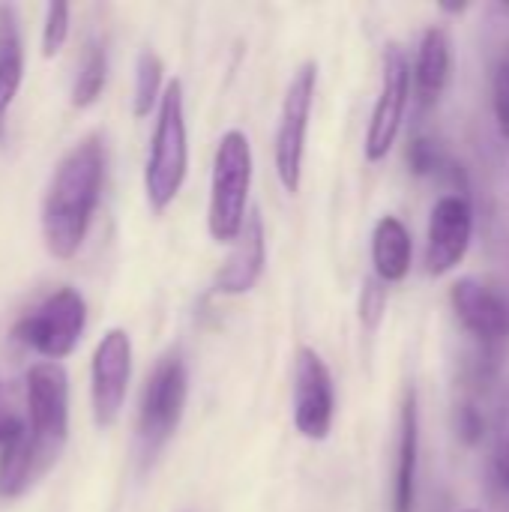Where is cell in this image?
<instances>
[{"label": "cell", "instance_id": "19", "mask_svg": "<svg viewBox=\"0 0 509 512\" xmlns=\"http://www.w3.org/2000/svg\"><path fill=\"white\" fill-rule=\"evenodd\" d=\"M165 63L156 51L144 48L135 63V93H132V111L135 117H147L165 93Z\"/></svg>", "mask_w": 509, "mask_h": 512}, {"label": "cell", "instance_id": "15", "mask_svg": "<svg viewBox=\"0 0 509 512\" xmlns=\"http://www.w3.org/2000/svg\"><path fill=\"white\" fill-rule=\"evenodd\" d=\"M453 72V42L444 27H429L417 48L414 63V87L423 108H432L441 102Z\"/></svg>", "mask_w": 509, "mask_h": 512}, {"label": "cell", "instance_id": "25", "mask_svg": "<svg viewBox=\"0 0 509 512\" xmlns=\"http://www.w3.org/2000/svg\"><path fill=\"white\" fill-rule=\"evenodd\" d=\"M21 429H24V420H21L18 411L12 408L9 393H6V387H3V381H0V450H3Z\"/></svg>", "mask_w": 509, "mask_h": 512}, {"label": "cell", "instance_id": "3", "mask_svg": "<svg viewBox=\"0 0 509 512\" xmlns=\"http://www.w3.org/2000/svg\"><path fill=\"white\" fill-rule=\"evenodd\" d=\"M27 420L24 441L39 480L57 465L69 435V381L57 363H36L24 381Z\"/></svg>", "mask_w": 509, "mask_h": 512}, {"label": "cell", "instance_id": "16", "mask_svg": "<svg viewBox=\"0 0 509 512\" xmlns=\"http://www.w3.org/2000/svg\"><path fill=\"white\" fill-rule=\"evenodd\" d=\"M24 78V39L18 27V12L9 3H0V144L6 141L9 108L21 90Z\"/></svg>", "mask_w": 509, "mask_h": 512}, {"label": "cell", "instance_id": "11", "mask_svg": "<svg viewBox=\"0 0 509 512\" xmlns=\"http://www.w3.org/2000/svg\"><path fill=\"white\" fill-rule=\"evenodd\" d=\"M474 237V210L465 195H444L432 207L426 231V270L447 276L462 264Z\"/></svg>", "mask_w": 509, "mask_h": 512}, {"label": "cell", "instance_id": "21", "mask_svg": "<svg viewBox=\"0 0 509 512\" xmlns=\"http://www.w3.org/2000/svg\"><path fill=\"white\" fill-rule=\"evenodd\" d=\"M492 474L495 483L509 492V393L498 411V426H495V456H492Z\"/></svg>", "mask_w": 509, "mask_h": 512}, {"label": "cell", "instance_id": "17", "mask_svg": "<svg viewBox=\"0 0 509 512\" xmlns=\"http://www.w3.org/2000/svg\"><path fill=\"white\" fill-rule=\"evenodd\" d=\"M411 231L405 228V222L399 216H381L375 222L372 231V264H375V276L384 285L402 282L411 270Z\"/></svg>", "mask_w": 509, "mask_h": 512}, {"label": "cell", "instance_id": "14", "mask_svg": "<svg viewBox=\"0 0 509 512\" xmlns=\"http://www.w3.org/2000/svg\"><path fill=\"white\" fill-rule=\"evenodd\" d=\"M417 462H420V408H417L414 387H408L402 396V408H399L393 512H414V504H417Z\"/></svg>", "mask_w": 509, "mask_h": 512}, {"label": "cell", "instance_id": "20", "mask_svg": "<svg viewBox=\"0 0 509 512\" xmlns=\"http://www.w3.org/2000/svg\"><path fill=\"white\" fill-rule=\"evenodd\" d=\"M69 15H72L69 3H51L45 9V27H42V54L45 57H54L63 48V42L69 36Z\"/></svg>", "mask_w": 509, "mask_h": 512}, {"label": "cell", "instance_id": "9", "mask_svg": "<svg viewBox=\"0 0 509 512\" xmlns=\"http://www.w3.org/2000/svg\"><path fill=\"white\" fill-rule=\"evenodd\" d=\"M336 417L333 372L324 357L300 345L294 354V426L306 441H327Z\"/></svg>", "mask_w": 509, "mask_h": 512}, {"label": "cell", "instance_id": "4", "mask_svg": "<svg viewBox=\"0 0 509 512\" xmlns=\"http://www.w3.org/2000/svg\"><path fill=\"white\" fill-rule=\"evenodd\" d=\"M252 144L243 129H228L213 153L207 228L216 243H237L249 219L252 189Z\"/></svg>", "mask_w": 509, "mask_h": 512}, {"label": "cell", "instance_id": "12", "mask_svg": "<svg viewBox=\"0 0 509 512\" xmlns=\"http://www.w3.org/2000/svg\"><path fill=\"white\" fill-rule=\"evenodd\" d=\"M450 303L462 327L483 345H498L509 333L507 300L480 279H459L450 288Z\"/></svg>", "mask_w": 509, "mask_h": 512}, {"label": "cell", "instance_id": "2", "mask_svg": "<svg viewBox=\"0 0 509 512\" xmlns=\"http://www.w3.org/2000/svg\"><path fill=\"white\" fill-rule=\"evenodd\" d=\"M186 171H189L186 99H183V84L171 78L156 111L150 153L144 165V192L153 213H165L174 204V198L186 183Z\"/></svg>", "mask_w": 509, "mask_h": 512}, {"label": "cell", "instance_id": "7", "mask_svg": "<svg viewBox=\"0 0 509 512\" xmlns=\"http://www.w3.org/2000/svg\"><path fill=\"white\" fill-rule=\"evenodd\" d=\"M84 327H87V303L75 288L66 285L48 294L21 321H15L12 336L48 360H63L78 348Z\"/></svg>", "mask_w": 509, "mask_h": 512}, {"label": "cell", "instance_id": "22", "mask_svg": "<svg viewBox=\"0 0 509 512\" xmlns=\"http://www.w3.org/2000/svg\"><path fill=\"white\" fill-rule=\"evenodd\" d=\"M384 312H387V285L378 276H372V279L363 282V291H360V321H363V327L375 330L381 324Z\"/></svg>", "mask_w": 509, "mask_h": 512}, {"label": "cell", "instance_id": "6", "mask_svg": "<svg viewBox=\"0 0 509 512\" xmlns=\"http://www.w3.org/2000/svg\"><path fill=\"white\" fill-rule=\"evenodd\" d=\"M315 90H318V63L306 60L291 75V84L282 99L279 123H276V141H273L276 174L288 195H297L303 183V156H306V135H309V120H312Z\"/></svg>", "mask_w": 509, "mask_h": 512}, {"label": "cell", "instance_id": "13", "mask_svg": "<svg viewBox=\"0 0 509 512\" xmlns=\"http://www.w3.org/2000/svg\"><path fill=\"white\" fill-rule=\"evenodd\" d=\"M267 267V237H264V222L258 210H249L246 228L237 237L231 255L225 258V264L219 267L216 279H213V291L225 294V297H240L249 294L258 279L264 276Z\"/></svg>", "mask_w": 509, "mask_h": 512}, {"label": "cell", "instance_id": "26", "mask_svg": "<svg viewBox=\"0 0 509 512\" xmlns=\"http://www.w3.org/2000/svg\"><path fill=\"white\" fill-rule=\"evenodd\" d=\"M468 512H480V510H468Z\"/></svg>", "mask_w": 509, "mask_h": 512}, {"label": "cell", "instance_id": "18", "mask_svg": "<svg viewBox=\"0 0 509 512\" xmlns=\"http://www.w3.org/2000/svg\"><path fill=\"white\" fill-rule=\"evenodd\" d=\"M108 81V48L102 42V36H90L84 42L81 51V63L75 72V84H72V105L75 108H90Z\"/></svg>", "mask_w": 509, "mask_h": 512}, {"label": "cell", "instance_id": "8", "mask_svg": "<svg viewBox=\"0 0 509 512\" xmlns=\"http://www.w3.org/2000/svg\"><path fill=\"white\" fill-rule=\"evenodd\" d=\"M408 99H411L408 54L399 42H387L384 57H381V90H378V99L372 108L366 141H363V153L369 162H381L393 150L399 129H402V120H405Z\"/></svg>", "mask_w": 509, "mask_h": 512}, {"label": "cell", "instance_id": "24", "mask_svg": "<svg viewBox=\"0 0 509 512\" xmlns=\"http://www.w3.org/2000/svg\"><path fill=\"white\" fill-rule=\"evenodd\" d=\"M492 105H495V120L501 135L509 138V54L501 57V63L495 66V78H492Z\"/></svg>", "mask_w": 509, "mask_h": 512}, {"label": "cell", "instance_id": "23", "mask_svg": "<svg viewBox=\"0 0 509 512\" xmlns=\"http://www.w3.org/2000/svg\"><path fill=\"white\" fill-rule=\"evenodd\" d=\"M408 165L417 177H426V174H435L444 168V156L438 150V144L432 138H414L411 147H408Z\"/></svg>", "mask_w": 509, "mask_h": 512}, {"label": "cell", "instance_id": "1", "mask_svg": "<svg viewBox=\"0 0 509 512\" xmlns=\"http://www.w3.org/2000/svg\"><path fill=\"white\" fill-rule=\"evenodd\" d=\"M105 183L102 135L81 138L54 168L42 201V237L54 258L69 261L87 240Z\"/></svg>", "mask_w": 509, "mask_h": 512}, {"label": "cell", "instance_id": "5", "mask_svg": "<svg viewBox=\"0 0 509 512\" xmlns=\"http://www.w3.org/2000/svg\"><path fill=\"white\" fill-rule=\"evenodd\" d=\"M189 399V372L180 351H165L141 393L138 411V450L150 462L174 438Z\"/></svg>", "mask_w": 509, "mask_h": 512}, {"label": "cell", "instance_id": "10", "mask_svg": "<svg viewBox=\"0 0 509 512\" xmlns=\"http://www.w3.org/2000/svg\"><path fill=\"white\" fill-rule=\"evenodd\" d=\"M132 378V339L126 330H108L90 360V402L99 429L117 423Z\"/></svg>", "mask_w": 509, "mask_h": 512}]
</instances>
